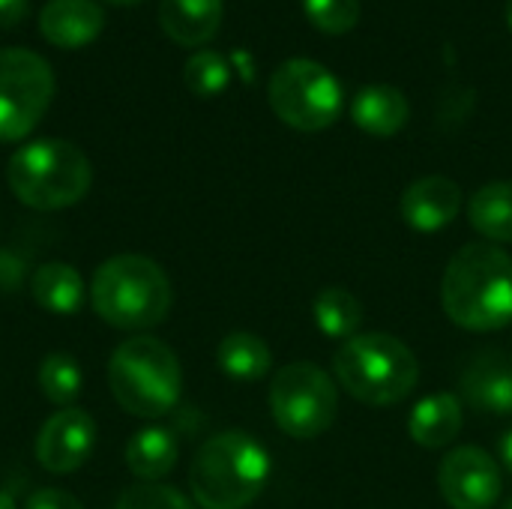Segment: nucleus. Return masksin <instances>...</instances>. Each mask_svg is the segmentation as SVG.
Listing matches in <instances>:
<instances>
[{"label":"nucleus","mask_w":512,"mask_h":509,"mask_svg":"<svg viewBox=\"0 0 512 509\" xmlns=\"http://www.w3.org/2000/svg\"><path fill=\"white\" fill-rule=\"evenodd\" d=\"M441 303L453 324L474 333L512 324V258L495 243L462 246L444 270Z\"/></svg>","instance_id":"obj_1"},{"label":"nucleus","mask_w":512,"mask_h":509,"mask_svg":"<svg viewBox=\"0 0 512 509\" xmlns=\"http://www.w3.org/2000/svg\"><path fill=\"white\" fill-rule=\"evenodd\" d=\"M270 456L246 432L207 438L192 459L189 489L201 509H246L267 486Z\"/></svg>","instance_id":"obj_2"},{"label":"nucleus","mask_w":512,"mask_h":509,"mask_svg":"<svg viewBox=\"0 0 512 509\" xmlns=\"http://www.w3.org/2000/svg\"><path fill=\"white\" fill-rule=\"evenodd\" d=\"M96 315L120 330H150L171 312V282L144 255H114L102 261L90 282Z\"/></svg>","instance_id":"obj_3"},{"label":"nucleus","mask_w":512,"mask_h":509,"mask_svg":"<svg viewBox=\"0 0 512 509\" xmlns=\"http://www.w3.org/2000/svg\"><path fill=\"white\" fill-rule=\"evenodd\" d=\"M333 372L345 393L375 408L408 399L420 381V363L414 351L387 333H363L342 342L333 357Z\"/></svg>","instance_id":"obj_4"},{"label":"nucleus","mask_w":512,"mask_h":509,"mask_svg":"<svg viewBox=\"0 0 512 509\" xmlns=\"http://www.w3.org/2000/svg\"><path fill=\"white\" fill-rule=\"evenodd\" d=\"M108 384L126 414L156 420L177 408L183 393V369L165 342L153 336H132L114 348Z\"/></svg>","instance_id":"obj_5"},{"label":"nucleus","mask_w":512,"mask_h":509,"mask_svg":"<svg viewBox=\"0 0 512 509\" xmlns=\"http://www.w3.org/2000/svg\"><path fill=\"white\" fill-rule=\"evenodd\" d=\"M6 180L21 204L48 213L78 204L93 183V168L72 141L39 138L12 153Z\"/></svg>","instance_id":"obj_6"},{"label":"nucleus","mask_w":512,"mask_h":509,"mask_svg":"<svg viewBox=\"0 0 512 509\" xmlns=\"http://www.w3.org/2000/svg\"><path fill=\"white\" fill-rule=\"evenodd\" d=\"M270 108L297 132H321L342 114L339 78L309 57H291L276 66L267 84Z\"/></svg>","instance_id":"obj_7"},{"label":"nucleus","mask_w":512,"mask_h":509,"mask_svg":"<svg viewBox=\"0 0 512 509\" xmlns=\"http://www.w3.org/2000/svg\"><path fill=\"white\" fill-rule=\"evenodd\" d=\"M339 408L333 378L315 363H288L273 375L270 411L276 426L300 441L324 435Z\"/></svg>","instance_id":"obj_8"},{"label":"nucleus","mask_w":512,"mask_h":509,"mask_svg":"<svg viewBox=\"0 0 512 509\" xmlns=\"http://www.w3.org/2000/svg\"><path fill=\"white\" fill-rule=\"evenodd\" d=\"M54 99V72L30 48H0V141L36 129Z\"/></svg>","instance_id":"obj_9"},{"label":"nucleus","mask_w":512,"mask_h":509,"mask_svg":"<svg viewBox=\"0 0 512 509\" xmlns=\"http://www.w3.org/2000/svg\"><path fill=\"white\" fill-rule=\"evenodd\" d=\"M438 489L453 509H492L501 498L504 480L498 462L486 450L459 447L441 462Z\"/></svg>","instance_id":"obj_10"},{"label":"nucleus","mask_w":512,"mask_h":509,"mask_svg":"<svg viewBox=\"0 0 512 509\" xmlns=\"http://www.w3.org/2000/svg\"><path fill=\"white\" fill-rule=\"evenodd\" d=\"M96 447V423L81 408H60L51 414L36 438V459L48 474L78 471Z\"/></svg>","instance_id":"obj_11"},{"label":"nucleus","mask_w":512,"mask_h":509,"mask_svg":"<svg viewBox=\"0 0 512 509\" xmlns=\"http://www.w3.org/2000/svg\"><path fill=\"white\" fill-rule=\"evenodd\" d=\"M462 210V189L444 177V174H429L414 180L405 195H402V219L408 228L432 234L447 228Z\"/></svg>","instance_id":"obj_12"},{"label":"nucleus","mask_w":512,"mask_h":509,"mask_svg":"<svg viewBox=\"0 0 512 509\" xmlns=\"http://www.w3.org/2000/svg\"><path fill=\"white\" fill-rule=\"evenodd\" d=\"M462 396L474 411L507 417L512 414V360L501 351L477 354L462 372Z\"/></svg>","instance_id":"obj_13"},{"label":"nucleus","mask_w":512,"mask_h":509,"mask_svg":"<svg viewBox=\"0 0 512 509\" xmlns=\"http://www.w3.org/2000/svg\"><path fill=\"white\" fill-rule=\"evenodd\" d=\"M105 12L96 0H48L39 12V30L51 45L81 48L102 33Z\"/></svg>","instance_id":"obj_14"},{"label":"nucleus","mask_w":512,"mask_h":509,"mask_svg":"<svg viewBox=\"0 0 512 509\" xmlns=\"http://www.w3.org/2000/svg\"><path fill=\"white\" fill-rule=\"evenodd\" d=\"M351 117L363 132H369L375 138H390L405 129V123L411 117V105L399 87L369 84L354 96Z\"/></svg>","instance_id":"obj_15"},{"label":"nucleus","mask_w":512,"mask_h":509,"mask_svg":"<svg viewBox=\"0 0 512 509\" xmlns=\"http://www.w3.org/2000/svg\"><path fill=\"white\" fill-rule=\"evenodd\" d=\"M222 0H159V24L177 45H204L222 24Z\"/></svg>","instance_id":"obj_16"},{"label":"nucleus","mask_w":512,"mask_h":509,"mask_svg":"<svg viewBox=\"0 0 512 509\" xmlns=\"http://www.w3.org/2000/svg\"><path fill=\"white\" fill-rule=\"evenodd\" d=\"M462 423H465L462 402L453 393H432L423 402H417V408L411 411L408 432L420 447L441 450L459 438Z\"/></svg>","instance_id":"obj_17"},{"label":"nucleus","mask_w":512,"mask_h":509,"mask_svg":"<svg viewBox=\"0 0 512 509\" xmlns=\"http://www.w3.org/2000/svg\"><path fill=\"white\" fill-rule=\"evenodd\" d=\"M177 459H180V444L174 432L159 426L135 432L126 444V465L141 483H159L174 471Z\"/></svg>","instance_id":"obj_18"},{"label":"nucleus","mask_w":512,"mask_h":509,"mask_svg":"<svg viewBox=\"0 0 512 509\" xmlns=\"http://www.w3.org/2000/svg\"><path fill=\"white\" fill-rule=\"evenodd\" d=\"M30 291H33V300L51 315H75V312H81L84 297H87L81 273L60 261L42 264L33 273Z\"/></svg>","instance_id":"obj_19"},{"label":"nucleus","mask_w":512,"mask_h":509,"mask_svg":"<svg viewBox=\"0 0 512 509\" xmlns=\"http://www.w3.org/2000/svg\"><path fill=\"white\" fill-rule=\"evenodd\" d=\"M471 225L495 243H512V183L498 180L477 189L468 201Z\"/></svg>","instance_id":"obj_20"},{"label":"nucleus","mask_w":512,"mask_h":509,"mask_svg":"<svg viewBox=\"0 0 512 509\" xmlns=\"http://www.w3.org/2000/svg\"><path fill=\"white\" fill-rule=\"evenodd\" d=\"M216 363L234 381H258L270 372L273 354L255 333H228L216 348Z\"/></svg>","instance_id":"obj_21"},{"label":"nucleus","mask_w":512,"mask_h":509,"mask_svg":"<svg viewBox=\"0 0 512 509\" xmlns=\"http://www.w3.org/2000/svg\"><path fill=\"white\" fill-rule=\"evenodd\" d=\"M312 315H315V324L324 336L330 339H354L360 324H363V306L360 300L348 291V288H324L315 303H312Z\"/></svg>","instance_id":"obj_22"},{"label":"nucleus","mask_w":512,"mask_h":509,"mask_svg":"<svg viewBox=\"0 0 512 509\" xmlns=\"http://www.w3.org/2000/svg\"><path fill=\"white\" fill-rule=\"evenodd\" d=\"M81 384H84V375H81L75 357H69V354H48L39 363V390H42V396L51 405L72 408L75 399L81 396Z\"/></svg>","instance_id":"obj_23"},{"label":"nucleus","mask_w":512,"mask_h":509,"mask_svg":"<svg viewBox=\"0 0 512 509\" xmlns=\"http://www.w3.org/2000/svg\"><path fill=\"white\" fill-rule=\"evenodd\" d=\"M183 81L186 87L195 93V96H216L228 87L231 81V63L225 54L219 51H195L189 60H186V69H183Z\"/></svg>","instance_id":"obj_24"},{"label":"nucleus","mask_w":512,"mask_h":509,"mask_svg":"<svg viewBox=\"0 0 512 509\" xmlns=\"http://www.w3.org/2000/svg\"><path fill=\"white\" fill-rule=\"evenodd\" d=\"M303 12L321 33L342 36L360 21V0H303Z\"/></svg>","instance_id":"obj_25"},{"label":"nucleus","mask_w":512,"mask_h":509,"mask_svg":"<svg viewBox=\"0 0 512 509\" xmlns=\"http://www.w3.org/2000/svg\"><path fill=\"white\" fill-rule=\"evenodd\" d=\"M114 509H195L177 489L162 483H135L129 486Z\"/></svg>","instance_id":"obj_26"},{"label":"nucleus","mask_w":512,"mask_h":509,"mask_svg":"<svg viewBox=\"0 0 512 509\" xmlns=\"http://www.w3.org/2000/svg\"><path fill=\"white\" fill-rule=\"evenodd\" d=\"M24 509H84L81 501L63 489H39L27 498Z\"/></svg>","instance_id":"obj_27"},{"label":"nucleus","mask_w":512,"mask_h":509,"mask_svg":"<svg viewBox=\"0 0 512 509\" xmlns=\"http://www.w3.org/2000/svg\"><path fill=\"white\" fill-rule=\"evenodd\" d=\"M27 0H0V30H9L24 21L27 15Z\"/></svg>","instance_id":"obj_28"},{"label":"nucleus","mask_w":512,"mask_h":509,"mask_svg":"<svg viewBox=\"0 0 512 509\" xmlns=\"http://www.w3.org/2000/svg\"><path fill=\"white\" fill-rule=\"evenodd\" d=\"M501 459H504L507 471H512V429L501 438Z\"/></svg>","instance_id":"obj_29"},{"label":"nucleus","mask_w":512,"mask_h":509,"mask_svg":"<svg viewBox=\"0 0 512 509\" xmlns=\"http://www.w3.org/2000/svg\"><path fill=\"white\" fill-rule=\"evenodd\" d=\"M0 509H18L15 507V498L9 492H3V489H0Z\"/></svg>","instance_id":"obj_30"},{"label":"nucleus","mask_w":512,"mask_h":509,"mask_svg":"<svg viewBox=\"0 0 512 509\" xmlns=\"http://www.w3.org/2000/svg\"><path fill=\"white\" fill-rule=\"evenodd\" d=\"M507 24H510V30H512V0L507 3Z\"/></svg>","instance_id":"obj_31"},{"label":"nucleus","mask_w":512,"mask_h":509,"mask_svg":"<svg viewBox=\"0 0 512 509\" xmlns=\"http://www.w3.org/2000/svg\"><path fill=\"white\" fill-rule=\"evenodd\" d=\"M504 509H512V498H510V501H507V504H504Z\"/></svg>","instance_id":"obj_32"},{"label":"nucleus","mask_w":512,"mask_h":509,"mask_svg":"<svg viewBox=\"0 0 512 509\" xmlns=\"http://www.w3.org/2000/svg\"><path fill=\"white\" fill-rule=\"evenodd\" d=\"M114 3H132V0H114Z\"/></svg>","instance_id":"obj_33"}]
</instances>
